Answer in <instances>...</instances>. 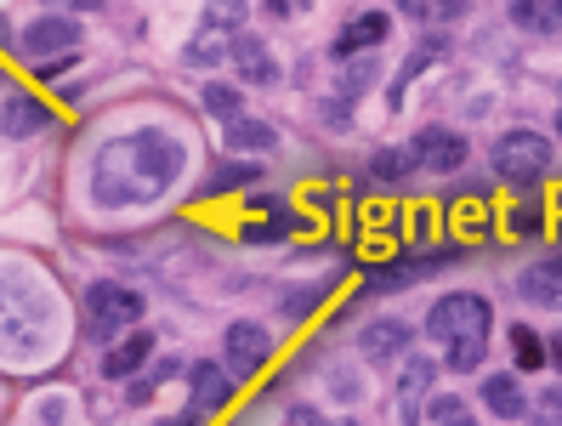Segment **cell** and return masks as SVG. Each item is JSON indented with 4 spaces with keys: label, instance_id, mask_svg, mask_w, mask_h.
<instances>
[{
    "label": "cell",
    "instance_id": "obj_1",
    "mask_svg": "<svg viewBox=\"0 0 562 426\" xmlns=\"http://www.w3.org/2000/svg\"><path fill=\"white\" fill-rule=\"evenodd\" d=\"M188 166V143L177 131H125V137L103 143L91 154V200L103 211H125V205H154L171 193V182Z\"/></svg>",
    "mask_w": 562,
    "mask_h": 426
},
{
    "label": "cell",
    "instance_id": "obj_2",
    "mask_svg": "<svg viewBox=\"0 0 562 426\" xmlns=\"http://www.w3.org/2000/svg\"><path fill=\"white\" fill-rule=\"evenodd\" d=\"M245 18H250V0H205V23L200 35L188 41V63L193 69H211V63H227L234 57V41L245 35Z\"/></svg>",
    "mask_w": 562,
    "mask_h": 426
},
{
    "label": "cell",
    "instance_id": "obj_3",
    "mask_svg": "<svg viewBox=\"0 0 562 426\" xmlns=\"http://www.w3.org/2000/svg\"><path fill=\"white\" fill-rule=\"evenodd\" d=\"M551 171V137L540 131H506L494 137V177L512 182V188H535Z\"/></svg>",
    "mask_w": 562,
    "mask_h": 426
},
{
    "label": "cell",
    "instance_id": "obj_4",
    "mask_svg": "<svg viewBox=\"0 0 562 426\" xmlns=\"http://www.w3.org/2000/svg\"><path fill=\"white\" fill-rule=\"evenodd\" d=\"M137 318H143V296H137V290H125V284H91L86 290V324H91L97 341H114Z\"/></svg>",
    "mask_w": 562,
    "mask_h": 426
},
{
    "label": "cell",
    "instance_id": "obj_5",
    "mask_svg": "<svg viewBox=\"0 0 562 426\" xmlns=\"http://www.w3.org/2000/svg\"><path fill=\"white\" fill-rule=\"evenodd\" d=\"M273 358V336L261 330L256 318H239V324H227V336H222V370L234 375V386L256 381L261 365Z\"/></svg>",
    "mask_w": 562,
    "mask_h": 426
},
{
    "label": "cell",
    "instance_id": "obj_6",
    "mask_svg": "<svg viewBox=\"0 0 562 426\" xmlns=\"http://www.w3.org/2000/svg\"><path fill=\"white\" fill-rule=\"evenodd\" d=\"M426 336L432 341H467V336H488V302L483 296H467V290H460V296H443L432 313H426Z\"/></svg>",
    "mask_w": 562,
    "mask_h": 426
},
{
    "label": "cell",
    "instance_id": "obj_7",
    "mask_svg": "<svg viewBox=\"0 0 562 426\" xmlns=\"http://www.w3.org/2000/svg\"><path fill=\"white\" fill-rule=\"evenodd\" d=\"M23 52L35 57V69H41V63H52V57L80 52V18H69V12H57V18H35V23L23 29Z\"/></svg>",
    "mask_w": 562,
    "mask_h": 426
},
{
    "label": "cell",
    "instance_id": "obj_8",
    "mask_svg": "<svg viewBox=\"0 0 562 426\" xmlns=\"http://www.w3.org/2000/svg\"><path fill=\"white\" fill-rule=\"evenodd\" d=\"M409 154L420 159L426 171H438V177H454L460 166H467V137L460 131H449V125H420L415 131V143H409Z\"/></svg>",
    "mask_w": 562,
    "mask_h": 426
},
{
    "label": "cell",
    "instance_id": "obj_9",
    "mask_svg": "<svg viewBox=\"0 0 562 426\" xmlns=\"http://www.w3.org/2000/svg\"><path fill=\"white\" fill-rule=\"evenodd\" d=\"M386 35H392V18H386V12H358V18L341 29V35L329 41V52L347 63V57H358V52H381Z\"/></svg>",
    "mask_w": 562,
    "mask_h": 426
},
{
    "label": "cell",
    "instance_id": "obj_10",
    "mask_svg": "<svg viewBox=\"0 0 562 426\" xmlns=\"http://www.w3.org/2000/svg\"><path fill=\"white\" fill-rule=\"evenodd\" d=\"M52 125V109H41V97L12 91L7 109H0V137H35V131Z\"/></svg>",
    "mask_w": 562,
    "mask_h": 426
},
{
    "label": "cell",
    "instance_id": "obj_11",
    "mask_svg": "<svg viewBox=\"0 0 562 426\" xmlns=\"http://www.w3.org/2000/svg\"><path fill=\"white\" fill-rule=\"evenodd\" d=\"M358 352L363 358H398V352H409V324L404 318H375V324H363V336H358Z\"/></svg>",
    "mask_w": 562,
    "mask_h": 426
},
{
    "label": "cell",
    "instance_id": "obj_12",
    "mask_svg": "<svg viewBox=\"0 0 562 426\" xmlns=\"http://www.w3.org/2000/svg\"><path fill=\"white\" fill-rule=\"evenodd\" d=\"M148 352H154V336H148V330H131V336H120V341L103 352V375H109V381L137 375V370L148 365Z\"/></svg>",
    "mask_w": 562,
    "mask_h": 426
},
{
    "label": "cell",
    "instance_id": "obj_13",
    "mask_svg": "<svg viewBox=\"0 0 562 426\" xmlns=\"http://www.w3.org/2000/svg\"><path fill=\"white\" fill-rule=\"evenodd\" d=\"M517 290L528 302H540V307H557L562 302V256H540L535 268H522Z\"/></svg>",
    "mask_w": 562,
    "mask_h": 426
},
{
    "label": "cell",
    "instance_id": "obj_14",
    "mask_svg": "<svg viewBox=\"0 0 562 426\" xmlns=\"http://www.w3.org/2000/svg\"><path fill=\"white\" fill-rule=\"evenodd\" d=\"M438 381V365H432V358H404V375H398V421L409 426L415 421V404L426 399V386H432Z\"/></svg>",
    "mask_w": 562,
    "mask_h": 426
},
{
    "label": "cell",
    "instance_id": "obj_15",
    "mask_svg": "<svg viewBox=\"0 0 562 426\" xmlns=\"http://www.w3.org/2000/svg\"><path fill=\"white\" fill-rule=\"evenodd\" d=\"M438 57H449V35H426V41H420V46H415V52L404 57V69H398V80H392V109L404 103V91H409V86H415V80H420L426 69H432Z\"/></svg>",
    "mask_w": 562,
    "mask_h": 426
},
{
    "label": "cell",
    "instance_id": "obj_16",
    "mask_svg": "<svg viewBox=\"0 0 562 426\" xmlns=\"http://www.w3.org/2000/svg\"><path fill=\"white\" fill-rule=\"evenodd\" d=\"M188 386H193V404H200L205 415L227 410V399H234V375H227L222 365H193Z\"/></svg>",
    "mask_w": 562,
    "mask_h": 426
},
{
    "label": "cell",
    "instance_id": "obj_17",
    "mask_svg": "<svg viewBox=\"0 0 562 426\" xmlns=\"http://www.w3.org/2000/svg\"><path fill=\"white\" fill-rule=\"evenodd\" d=\"M239 69V80H250V86H273L279 80V69H273V52L261 46L256 35H239L234 41V57H227Z\"/></svg>",
    "mask_w": 562,
    "mask_h": 426
},
{
    "label": "cell",
    "instance_id": "obj_18",
    "mask_svg": "<svg viewBox=\"0 0 562 426\" xmlns=\"http://www.w3.org/2000/svg\"><path fill=\"white\" fill-rule=\"evenodd\" d=\"M512 23L528 35H562V0H512Z\"/></svg>",
    "mask_w": 562,
    "mask_h": 426
},
{
    "label": "cell",
    "instance_id": "obj_19",
    "mask_svg": "<svg viewBox=\"0 0 562 426\" xmlns=\"http://www.w3.org/2000/svg\"><path fill=\"white\" fill-rule=\"evenodd\" d=\"M295 227H307L302 211H284V216H268V222H245L239 227V245H279L284 234H295Z\"/></svg>",
    "mask_w": 562,
    "mask_h": 426
},
{
    "label": "cell",
    "instance_id": "obj_20",
    "mask_svg": "<svg viewBox=\"0 0 562 426\" xmlns=\"http://www.w3.org/2000/svg\"><path fill=\"white\" fill-rule=\"evenodd\" d=\"M483 404L501 415V421H517V415L528 410V404H522V386H517L512 375H488V381H483Z\"/></svg>",
    "mask_w": 562,
    "mask_h": 426
},
{
    "label": "cell",
    "instance_id": "obj_21",
    "mask_svg": "<svg viewBox=\"0 0 562 426\" xmlns=\"http://www.w3.org/2000/svg\"><path fill=\"white\" fill-rule=\"evenodd\" d=\"M273 143H279V131L261 125V120H234V125H227V148H234V154H268Z\"/></svg>",
    "mask_w": 562,
    "mask_h": 426
},
{
    "label": "cell",
    "instance_id": "obj_22",
    "mask_svg": "<svg viewBox=\"0 0 562 426\" xmlns=\"http://www.w3.org/2000/svg\"><path fill=\"white\" fill-rule=\"evenodd\" d=\"M415 166H420V159H415L409 148H381V154L370 159V177H375V182H404Z\"/></svg>",
    "mask_w": 562,
    "mask_h": 426
},
{
    "label": "cell",
    "instance_id": "obj_23",
    "mask_svg": "<svg viewBox=\"0 0 562 426\" xmlns=\"http://www.w3.org/2000/svg\"><path fill=\"white\" fill-rule=\"evenodd\" d=\"M512 358H517L522 375H535V370L546 365V347H540V336L528 330V324H512Z\"/></svg>",
    "mask_w": 562,
    "mask_h": 426
},
{
    "label": "cell",
    "instance_id": "obj_24",
    "mask_svg": "<svg viewBox=\"0 0 562 426\" xmlns=\"http://www.w3.org/2000/svg\"><path fill=\"white\" fill-rule=\"evenodd\" d=\"M261 177V166H250V159H234V166H216V177L205 182V200H216V193H227V188H250Z\"/></svg>",
    "mask_w": 562,
    "mask_h": 426
},
{
    "label": "cell",
    "instance_id": "obj_25",
    "mask_svg": "<svg viewBox=\"0 0 562 426\" xmlns=\"http://www.w3.org/2000/svg\"><path fill=\"white\" fill-rule=\"evenodd\" d=\"M205 109H211V114H216L222 125L245 120V114H239V109H245V103H239V86H227V80H211V86H205Z\"/></svg>",
    "mask_w": 562,
    "mask_h": 426
},
{
    "label": "cell",
    "instance_id": "obj_26",
    "mask_svg": "<svg viewBox=\"0 0 562 426\" xmlns=\"http://www.w3.org/2000/svg\"><path fill=\"white\" fill-rule=\"evenodd\" d=\"M540 222H546V205L535 200V193L512 205V234H540Z\"/></svg>",
    "mask_w": 562,
    "mask_h": 426
},
{
    "label": "cell",
    "instance_id": "obj_27",
    "mask_svg": "<svg viewBox=\"0 0 562 426\" xmlns=\"http://www.w3.org/2000/svg\"><path fill=\"white\" fill-rule=\"evenodd\" d=\"M432 426H477V421H472L467 399H438L432 404Z\"/></svg>",
    "mask_w": 562,
    "mask_h": 426
},
{
    "label": "cell",
    "instance_id": "obj_28",
    "mask_svg": "<svg viewBox=\"0 0 562 426\" xmlns=\"http://www.w3.org/2000/svg\"><path fill=\"white\" fill-rule=\"evenodd\" d=\"M535 415H540V421H562V386H546V392H540Z\"/></svg>",
    "mask_w": 562,
    "mask_h": 426
},
{
    "label": "cell",
    "instance_id": "obj_29",
    "mask_svg": "<svg viewBox=\"0 0 562 426\" xmlns=\"http://www.w3.org/2000/svg\"><path fill=\"white\" fill-rule=\"evenodd\" d=\"M80 63V52H69V57H52V63H41V80H57V75H69Z\"/></svg>",
    "mask_w": 562,
    "mask_h": 426
},
{
    "label": "cell",
    "instance_id": "obj_30",
    "mask_svg": "<svg viewBox=\"0 0 562 426\" xmlns=\"http://www.w3.org/2000/svg\"><path fill=\"white\" fill-rule=\"evenodd\" d=\"M398 12H409V18H432V23H438V0H398Z\"/></svg>",
    "mask_w": 562,
    "mask_h": 426
},
{
    "label": "cell",
    "instance_id": "obj_31",
    "mask_svg": "<svg viewBox=\"0 0 562 426\" xmlns=\"http://www.w3.org/2000/svg\"><path fill=\"white\" fill-rule=\"evenodd\" d=\"M467 7H472V0H438V23H449V18H467Z\"/></svg>",
    "mask_w": 562,
    "mask_h": 426
},
{
    "label": "cell",
    "instance_id": "obj_32",
    "mask_svg": "<svg viewBox=\"0 0 562 426\" xmlns=\"http://www.w3.org/2000/svg\"><path fill=\"white\" fill-rule=\"evenodd\" d=\"M290 426H324V415L307 410V404H295V410H290Z\"/></svg>",
    "mask_w": 562,
    "mask_h": 426
},
{
    "label": "cell",
    "instance_id": "obj_33",
    "mask_svg": "<svg viewBox=\"0 0 562 426\" xmlns=\"http://www.w3.org/2000/svg\"><path fill=\"white\" fill-rule=\"evenodd\" d=\"M165 426H205V410H200V404H188L177 421H165Z\"/></svg>",
    "mask_w": 562,
    "mask_h": 426
},
{
    "label": "cell",
    "instance_id": "obj_34",
    "mask_svg": "<svg viewBox=\"0 0 562 426\" xmlns=\"http://www.w3.org/2000/svg\"><path fill=\"white\" fill-rule=\"evenodd\" d=\"M52 7H69V12H97L103 0H52Z\"/></svg>",
    "mask_w": 562,
    "mask_h": 426
},
{
    "label": "cell",
    "instance_id": "obj_35",
    "mask_svg": "<svg viewBox=\"0 0 562 426\" xmlns=\"http://www.w3.org/2000/svg\"><path fill=\"white\" fill-rule=\"evenodd\" d=\"M268 7H273V12H279V18H284V12H290V7H307V0H268Z\"/></svg>",
    "mask_w": 562,
    "mask_h": 426
},
{
    "label": "cell",
    "instance_id": "obj_36",
    "mask_svg": "<svg viewBox=\"0 0 562 426\" xmlns=\"http://www.w3.org/2000/svg\"><path fill=\"white\" fill-rule=\"evenodd\" d=\"M546 358H551V365H557V370H562V336H557V341H551V347H546Z\"/></svg>",
    "mask_w": 562,
    "mask_h": 426
},
{
    "label": "cell",
    "instance_id": "obj_37",
    "mask_svg": "<svg viewBox=\"0 0 562 426\" xmlns=\"http://www.w3.org/2000/svg\"><path fill=\"white\" fill-rule=\"evenodd\" d=\"M0 41H12V35H7V23H0Z\"/></svg>",
    "mask_w": 562,
    "mask_h": 426
}]
</instances>
